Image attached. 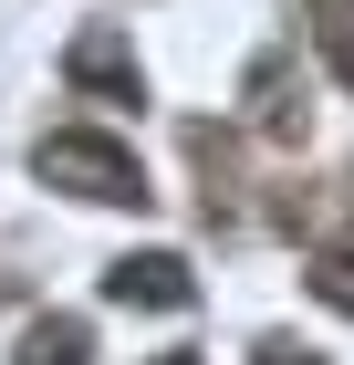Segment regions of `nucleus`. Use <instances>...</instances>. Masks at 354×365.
Instances as JSON below:
<instances>
[{
	"instance_id": "9",
	"label": "nucleus",
	"mask_w": 354,
	"mask_h": 365,
	"mask_svg": "<svg viewBox=\"0 0 354 365\" xmlns=\"http://www.w3.org/2000/svg\"><path fill=\"white\" fill-rule=\"evenodd\" d=\"M157 365H198V355H188V344H177V355H157Z\"/></svg>"
},
{
	"instance_id": "8",
	"label": "nucleus",
	"mask_w": 354,
	"mask_h": 365,
	"mask_svg": "<svg viewBox=\"0 0 354 365\" xmlns=\"http://www.w3.org/2000/svg\"><path fill=\"white\" fill-rule=\"evenodd\" d=\"M261 365H323V355H313V344H292V334H271V344H261Z\"/></svg>"
},
{
	"instance_id": "1",
	"label": "nucleus",
	"mask_w": 354,
	"mask_h": 365,
	"mask_svg": "<svg viewBox=\"0 0 354 365\" xmlns=\"http://www.w3.org/2000/svg\"><path fill=\"white\" fill-rule=\"evenodd\" d=\"M31 168L53 178V188H73V198H94V209H146V168L125 157L115 136H83V125H63V136H42L31 146Z\"/></svg>"
},
{
	"instance_id": "5",
	"label": "nucleus",
	"mask_w": 354,
	"mask_h": 365,
	"mask_svg": "<svg viewBox=\"0 0 354 365\" xmlns=\"http://www.w3.org/2000/svg\"><path fill=\"white\" fill-rule=\"evenodd\" d=\"M94 355V334H83L73 313H42V324H21V355L11 365H83Z\"/></svg>"
},
{
	"instance_id": "4",
	"label": "nucleus",
	"mask_w": 354,
	"mask_h": 365,
	"mask_svg": "<svg viewBox=\"0 0 354 365\" xmlns=\"http://www.w3.org/2000/svg\"><path fill=\"white\" fill-rule=\"evenodd\" d=\"M250 125L261 136H302V105H292V53H271L250 73Z\"/></svg>"
},
{
	"instance_id": "3",
	"label": "nucleus",
	"mask_w": 354,
	"mask_h": 365,
	"mask_svg": "<svg viewBox=\"0 0 354 365\" xmlns=\"http://www.w3.org/2000/svg\"><path fill=\"white\" fill-rule=\"evenodd\" d=\"M63 73H73V84H94V94H115V105H136V53H125L115 31H83Z\"/></svg>"
},
{
	"instance_id": "7",
	"label": "nucleus",
	"mask_w": 354,
	"mask_h": 365,
	"mask_svg": "<svg viewBox=\"0 0 354 365\" xmlns=\"http://www.w3.org/2000/svg\"><path fill=\"white\" fill-rule=\"evenodd\" d=\"M313 292H323L333 313H354V230H333L323 251H313Z\"/></svg>"
},
{
	"instance_id": "2",
	"label": "nucleus",
	"mask_w": 354,
	"mask_h": 365,
	"mask_svg": "<svg viewBox=\"0 0 354 365\" xmlns=\"http://www.w3.org/2000/svg\"><path fill=\"white\" fill-rule=\"evenodd\" d=\"M105 303H125V313H188L198 303V272H188V261H177V251H125V261H115V272H105Z\"/></svg>"
},
{
	"instance_id": "6",
	"label": "nucleus",
	"mask_w": 354,
	"mask_h": 365,
	"mask_svg": "<svg viewBox=\"0 0 354 365\" xmlns=\"http://www.w3.org/2000/svg\"><path fill=\"white\" fill-rule=\"evenodd\" d=\"M313 42H323L333 84H354V0H313Z\"/></svg>"
}]
</instances>
